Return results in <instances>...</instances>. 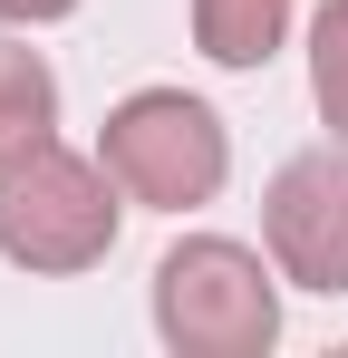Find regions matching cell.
Masks as SVG:
<instances>
[{"label":"cell","mask_w":348,"mask_h":358,"mask_svg":"<svg viewBox=\"0 0 348 358\" xmlns=\"http://www.w3.org/2000/svg\"><path fill=\"white\" fill-rule=\"evenodd\" d=\"M116 194L126 184L68 145H29L0 165V262L20 271H87L116 252Z\"/></svg>","instance_id":"obj_1"},{"label":"cell","mask_w":348,"mask_h":358,"mask_svg":"<svg viewBox=\"0 0 348 358\" xmlns=\"http://www.w3.org/2000/svg\"><path fill=\"white\" fill-rule=\"evenodd\" d=\"M155 329L184 358H261L281 339V291L242 242L194 233L155 262Z\"/></svg>","instance_id":"obj_2"},{"label":"cell","mask_w":348,"mask_h":358,"mask_svg":"<svg viewBox=\"0 0 348 358\" xmlns=\"http://www.w3.org/2000/svg\"><path fill=\"white\" fill-rule=\"evenodd\" d=\"M97 165H107L136 203L184 213V203H213V194H223L232 145H223V117H213L203 97H184V87H136V97L97 126Z\"/></svg>","instance_id":"obj_3"},{"label":"cell","mask_w":348,"mask_h":358,"mask_svg":"<svg viewBox=\"0 0 348 358\" xmlns=\"http://www.w3.org/2000/svg\"><path fill=\"white\" fill-rule=\"evenodd\" d=\"M261 233H271V262L300 291H329V300L348 291V155L339 145H310L271 175Z\"/></svg>","instance_id":"obj_4"},{"label":"cell","mask_w":348,"mask_h":358,"mask_svg":"<svg viewBox=\"0 0 348 358\" xmlns=\"http://www.w3.org/2000/svg\"><path fill=\"white\" fill-rule=\"evenodd\" d=\"M290 29V0H194V49L213 68H261Z\"/></svg>","instance_id":"obj_5"},{"label":"cell","mask_w":348,"mask_h":358,"mask_svg":"<svg viewBox=\"0 0 348 358\" xmlns=\"http://www.w3.org/2000/svg\"><path fill=\"white\" fill-rule=\"evenodd\" d=\"M58 126V78L39 49H20V39H0V165L10 155H29V145H49Z\"/></svg>","instance_id":"obj_6"},{"label":"cell","mask_w":348,"mask_h":358,"mask_svg":"<svg viewBox=\"0 0 348 358\" xmlns=\"http://www.w3.org/2000/svg\"><path fill=\"white\" fill-rule=\"evenodd\" d=\"M310 97H319V117L348 136V0H329L319 29H310Z\"/></svg>","instance_id":"obj_7"},{"label":"cell","mask_w":348,"mask_h":358,"mask_svg":"<svg viewBox=\"0 0 348 358\" xmlns=\"http://www.w3.org/2000/svg\"><path fill=\"white\" fill-rule=\"evenodd\" d=\"M78 0H0V20H68Z\"/></svg>","instance_id":"obj_8"}]
</instances>
